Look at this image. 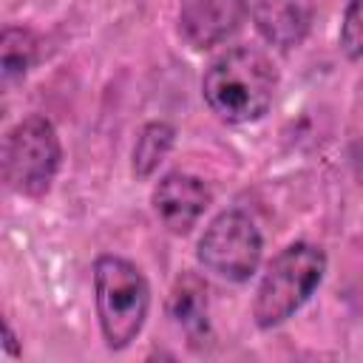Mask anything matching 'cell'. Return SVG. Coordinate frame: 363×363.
<instances>
[{"label":"cell","mask_w":363,"mask_h":363,"mask_svg":"<svg viewBox=\"0 0 363 363\" xmlns=\"http://www.w3.org/2000/svg\"><path fill=\"white\" fill-rule=\"evenodd\" d=\"M201 88L210 111L218 119L244 125L261 119L269 111L278 88V71L264 51L238 45L207 68Z\"/></svg>","instance_id":"1"},{"label":"cell","mask_w":363,"mask_h":363,"mask_svg":"<svg viewBox=\"0 0 363 363\" xmlns=\"http://www.w3.org/2000/svg\"><path fill=\"white\" fill-rule=\"evenodd\" d=\"M323 272H326V255L320 247L295 241L286 250H281L258 284L252 303L255 323L261 329H272L286 318H292L318 289Z\"/></svg>","instance_id":"2"},{"label":"cell","mask_w":363,"mask_h":363,"mask_svg":"<svg viewBox=\"0 0 363 363\" xmlns=\"http://www.w3.org/2000/svg\"><path fill=\"white\" fill-rule=\"evenodd\" d=\"M94 295L102 337L111 349H125L145 326L150 286L136 264L119 255H99L94 264Z\"/></svg>","instance_id":"3"},{"label":"cell","mask_w":363,"mask_h":363,"mask_svg":"<svg viewBox=\"0 0 363 363\" xmlns=\"http://www.w3.org/2000/svg\"><path fill=\"white\" fill-rule=\"evenodd\" d=\"M62 147L54 125L31 113L17 122L3 139V182L17 196L40 199L48 193L57 170H60Z\"/></svg>","instance_id":"4"},{"label":"cell","mask_w":363,"mask_h":363,"mask_svg":"<svg viewBox=\"0 0 363 363\" xmlns=\"http://www.w3.org/2000/svg\"><path fill=\"white\" fill-rule=\"evenodd\" d=\"M261 233L241 210L218 213L199 238V261L224 281H247L261 264Z\"/></svg>","instance_id":"5"},{"label":"cell","mask_w":363,"mask_h":363,"mask_svg":"<svg viewBox=\"0 0 363 363\" xmlns=\"http://www.w3.org/2000/svg\"><path fill=\"white\" fill-rule=\"evenodd\" d=\"M210 187L190 173H167L153 187V210L159 221L176 235L190 233L210 207Z\"/></svg>","instance_id":"6"},{"label":"cell","mask_w":363,"mask_h":363,"mask_svg":"<svg viewBox=\"0 0 363 363\" xmlns=\"http://www.w3.org/2000/svg\"><path fill=\"white\" fill-rule=\"evenodd\" d=\"M247 14V0H190L179 17V31L193 48H213L230 40Z\"/></svg>","instance_id":"7"},{"label":"cell","mask_w":363,"mask_h":363,"mask_svg":"<svg viewBox=\"0 0 363 363\" xmlns=\"http://www.w3.org/2000/svg\"><path fill=\"white\" fill-rule=\"evenodd\" d=\"M252 17L267 43L295 48L312 26V0H255Z\"/></svg>","instance_id":"8"},{"label":"cell","mask_w":363,"mask_h":363,"mask_svg":"<svg viewBox=\"0 0 363 363\" xmlns=\"http://www.w3.org/2000/svg\"><path fill=\"white\" fill-rule=\"evenodd\" d=\"M167 312L190 340H201V335L207 332V286L196 272H182L176 278Z\"/></svg>","instance_id":"9"},{"label":"cell","mask_w":363,"mask_h":363,"mask_svg":"<svg viewBox=\"0 0 363 363\" xmlns=\"http://www.w3.org/2000/svg\"><path fill=\"white\" fill-rule=\"evenodd\" d=\"M173 128L167 122H150L142 128L136 145H133V173L139 179H147L170 153L173 147Z\"/></svg>","instance_id":"10"},{"label":"cell","mask_w":363,"mask_h":363,"mask_svg":"<svg viewBox=\"0 0 363 363\" xmlns=\"http://www.w3.org/2000/svg\"><path fill=\"white\" fill-rule=\"evenodd\" d=\"M0 57H3V79L14 82L26 77L37 57V37L23 26H6L0 37Z\"/></svg>","instance_id":"11"},{"label":"cell","mask_w":363,"mask_h":363,"mask_svg":"<svg viewBox=\"0 0 363 363\" xmlns=\"http://www.w3.org/2000/svg\"><path fill=\"white\" fill-rule=\"evenodd\" d=\"M337 40H340V51L349 60L363 57V0H349Z\"/></svg>","instance_id":"12"}]
</instances>
